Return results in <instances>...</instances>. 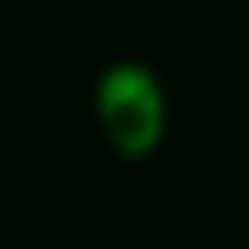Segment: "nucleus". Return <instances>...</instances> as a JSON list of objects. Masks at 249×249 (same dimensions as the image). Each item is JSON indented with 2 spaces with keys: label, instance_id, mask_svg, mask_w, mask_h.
I'll return each mask as SVG.
<instances>
[{
  "label": "nucleus",
  "instance_id": "nucleus-1",
  "mask_svg": "<svg viewBox=\"0 0 249 249\" xmlns=\"http://www.w3.org/2000/svg\"><path fill=\"white\" fill-rule=\"evenodd\" d=\"M92 118L118 158L127 162L153 158L171 123V105H166V88L158 70L136 57L109 61L92 83Z\"/></svg>",
  "mask_w": 249,
  "mask_h": 249
}]
</instances>
